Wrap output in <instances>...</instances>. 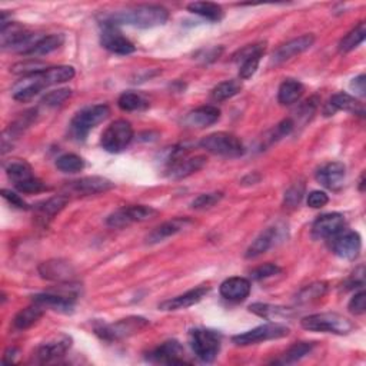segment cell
Returning a JSON list of instances; mask_svg holds the SVG:
<instances>
[{"label": "cell", "instance_id": "obj_40", "mask_svg": "<svg viewBox=\"0 0 366 366\" xmlns=\"http://www.w3.org/2000/svg\"><path fill=\"white\" fill-rule=\"evenodd\" d=\"M294 128H295V123L292 119H283L281 123H278L274 129H271L266 133V136L263 138V142H265L263 146H271L279 142L281 139L286 138L287 134H291Z\"/></svg>", "mask_w": 366, "mask_h": 366}, {"label": "cell", "instance_id": "obj_14", "mask_svg": "<svg viewBox=\"0 0 366 366\" xmlns=\"http://www.w3.org/2000/svg\"><path fill=\"white\" fill-rule=\"evenodd\" d=\"M72 348V338L69 335L61 334L43 342L36 351V358L41 363H49L65 356Z\"/></svg>", "mask_w": 366, "mask_h": 366}, {"label": "cell", "instance_id": "obj_15", "mask_svg": "<svg viewBox=\"0 0 366 366\" xmlns=\"http://www.w3.org/2000/svg\"><path fill=\"white\" fill-rule=\"evenodd\" d=\"M148 360L153 363H165V365H182L187 363L185 359L183 346L178 340H167L158 348L148 354Z\"/></svg>", "mask_w": 366, "mask_h": 366}, {"label": "cell", "instance_id": "obj_32", "mask_svg": "<svg viewBox=\"0 0 366 366\" xmlns=\"http://www.w3.org/2000/svg\"><path fill=\"white\" fill-rule=\"evenodd\" d=\"M249 311L263 318L267 321H276V319H283V318H292L294 311L289 309V307L283 306H274L267 303H254L249 306Z\"/></svg>", "mask_w": 366, "mask_h": 366}, {"label": "cell", "instance_id": "obj_12", "mask_svg": "<svg viewBox=\"0 0 366 366\" xmlns=\"http://www.w3.org/2000/svg\"><path fill=\"white\" fill-rule=\"evenodd\" d=\"M182 150H175L173 152L172 158L169 159V169H167V176L172 179H185L190 175H194L198 170H201L205 163L206 158L205 156H195V158H181Z\"/></svg>", "mask_w": 366, "mask_h": 366}, {"label": "cell", "instance_id": "obj_38", "mask_svg": "<svg viewBox=\"0 0 366 366\" xmlns=\"http://www.w3.org/2000/svg\"><path fill=\"white\" fill-rule=\"evenodd\" d=\"M314 346H315V343H312V342H298L294 346H291V348H289L283 354L282 359L276 360V363H283V365L286 363V365H289V363L299 362L306 355H309L312 352Z\"/></svg>", "mask_w": 366, "mask_h": 366}, {"label": "cell", "instance_id": "obj_49", "mask_svg": "<svg viewBox=\"0 0 366 366\" xmlns=\"http://www.w3.org/2000/svg\"><path fill=\"white\" fill-rule=\"evenodd\" d=\"M48 69L43 63L41 62H34V61H28V62H21V63H16L10 70L16 74H23V76H29L37 72H42Z\"/></svg>", "mask_w": 366, "mask_h": 366}, {"label": "cell", "instance_id": "obj_19", "mask_svg": "<svg viewBox=\"0 0 366 366\" xmlns=\"http://www.w3.org/2000/svg\"><path fill=\"white\" fill-rule=\"evenodd\" d=\"M346 167L340 162H329L321 166L316 172V181L326 189L339 190L343 186Z\"/></svg>", "mask_w": 366, "mask_h": 366}, {"label": "cell", "instance_id": "obj_20", "mask_svg": "<svg viewBox=\"0 0 366 366\" xmlns=\"http://www.w3.org/2000/svg\"><path fill=\"white\" fill-rule=\"evenodd\" d=\"M250 291H252L250 281L241 276H234L223 281L219 287L222 298H225L229 302H236V303L246 301L250 295Z\"/></svg>", "mask_w": 366, "mask_h": 366}, {"label": "cell", "instance_id": "obj_30", "mask_svg": "<svg viewBox=\"0 0 366 366\" xmlns=\"http://www.w3.org/2000/svg\"><path fill=\"white\" fill-rule=\"evenodd\" d=\"M45 307L33 302L32 306L25 307L19 312L13 319V327L16 331H26L32 327L34 323L39 322L45 314Z\"/></svg>", "mask_w": 366, "mask_h": 366}, {"label": "cell", "instance_id": "obj_45", "mask_svg": "<svg viewBox=\"0 0 366 366\" xmlns=\"http://www.w3.org/2000/svg\"><path fill=\"white\" fill-rule=\"evenodd\" d=\"M14 187L19 190V192H22V194H39V192H43L48 189V186L41 181V179H37V178H29L23 182H19L14 185Z\"/></svg>", "mask_w": 366, "mask_h": 366}, {"label": "cell", "instance_id": "obj_7", "mask_svg": "<svg viewBox=\"0 0 366 366\" xmlns=\"http://www.w3.org/2000/svg\"><path fill=\"white\" fill-rule=\"evenodd\" d=\"M133 139V128L125 121H114L108 126V129L102 133L101 145L109 153H119L125 150Z\"/></svg>", "mask_w": 366, "mask_h": 366}, {"label": "cell", "instance_id": "obj_39", "mask_svg": "<svg viewBox=\"0 0 366 366\" xmlns=\"http://www.w3.org/2000/svg\"><path fill=\"white\" fill-rule=\"evenodd\" d=\"M118 106L123 112H134V110H145L149 106V102L139 93L125 92L121 94Z\"/></svg>", "mask_w": 366, "mask_h": 366}, {"label": "cell", "instance_id": "obj_21", "mask_svg": "<svg viewBox=\"0 0 366 366\" xmlns=\"http://www.w3.org/2000/svg\"><path fill=\"white\" fill-rule=\"evenodd\" d=\"M339 110L351 112V113L358 114V116H363L365 114L363 105L356 98H354V96H351L349 93H343V92L332 96L329 102L326 103L323 113H325V116H334V114Z\"/></svg>", "mask_w": 366, "mask_h": 366}, {"label": "cell", "instance_id": "obj_4", "mask_svg": "<svg viewBox=\"0 0 366 366\" xmlns=\"http://www.w3.org/2000/svg\"><path fill=\"white\" fill-rule=\"evenodd\" d=\"M189 342H190V348L192 351H194V354L202 362L210 363L218 358L221 352L222 336L216 331L199 327V329L190 331Z\"/></svg>", "mask_w": 366, "mask_h": 366}, {"label": "cell", "instance_id": "obj_47", "mask_svg": "<svg viewBox=\"0 0 366 366\" xmlns=\"http://www.w3.org/2000/svg\"><path fill=\"white\" fill-rule=\"evenodd\" d=\"M70 94H72L70 89H57V90L49 92L42 99V103L50 108L61 106L63 102H66L70 98Z\"/></svg>", "mask_w": 366, "mask_h": 366}, {"label": "cell", "instance_id": "obj_16", "mask_svg": "<svg viewBox=\"0 0 366 366\" xmlns=\"http://www.w3.org/2000/svg\"><path fill=\"white\" fill-rule=\"evenodd\" d=\"M101 43L106 50H109L112 53H116V54H122V56L130 54L136 50L134 45L128 39V37H125L118 30L116 26H112L108 23H103V30L101 34Z\"/></svg>", "mask_w": 366, "mask_h": 366}, {"label": "cell", "instance_id": "obj_48", "mask_svg": "<svg viewBox=\"0 0 366 366\" xmlns=\"http://www.w3.org/2000/svg\"><path fill=\"white\" fill-rule=\"evenodd\" d=\"M303 195H305V185L303 183L299 182V183L292 185L285 194V205H287L289 207H295L296 205L301 203Z\"/></svg>", "mask_w": 366, "mask_h": 366}, {"label": "cell", "instance_id": "obj_33", "mask_svg": "<svg viewBox=\"0 0 366 366\" xmlns=\"http://www.w3.org/2000/svg\"><path fill=\"white\" fill-rule=\"evenodd\" d=\"M65 43L63 34H49V36H41V39L37 41L33 48L28 52L26 56H43L49 54L54 50L59 49Z\"/></svg>", "mask_w": 366, "mask_h": 366}, {"label": "cell", "instance_id": "obj_46", "mask_svg": "<svg viewBox=\"0 0 366 366\" xmlns=\"http://www.w3.org/2000/svg\"><path fill=\"white\" fill-rule=\"evenodd\" d=\"M282 272V269L275 265V263H265L256 269H254L252 272H250V278H252L254 281H263V279H267V278H272V276H276Z\"/></svg>", "mask_w": 366, "mask_h": 366}, {"label": "cell", "instance_id": "obj_24", "mask_svg": "<svg viewBox=\"0 0 366 366\" xmlns=\"http://www.w3.org/2000/svg\"><path fill=\"white\" fill-rule=\"evenodd\" d=\"M33 302L41 305L43 307H49V309L62 312V314H70L74 307L76 295L73 294H39L33 296Z\"/></svg>", "mask_w": 366, "mask_h": 366}, {"label": "cell", "instance_id": "obj_25", "mask_svg": "<svg viewBox=\"0 0 366 366\" xmlns=\"http://www.w3.org/2000/svg\"><path fill=\"white\" fill-rule=\"evenodd\" d=\"M219 118H221V110L214 105H206L189 112L185 118V125L190 128L203 129L215 125L219 121Z\"/></svg>", "mask_w": 366, "mask_h": 366}, {"label": "cell", "instance_id": "obj_37", "mask_svg": "<svg viewBox=\"0 0 366 366\" xmlns=\"http://www.w3.org/2000/svg\"><path fill=\"white\" fill-rule=\"evenodd\" d=\"M366 37V25L360 22L356 28H354L348 34H345L342 37V41L339 42V52L348 53L356 49Z\"/></svg>", "mask_w": 366, "mask_h": 366}, {"label": "cell", "instance_id": "obj_17", "mask_svg": "<svg viewBox=\"0 0 366 366\" xmlns=\"http://www.w3.org/2000/svg\"><path fill=\"white\" fill-rule=\"evenodd\" d=\"M345 230V218L340 214H326L312 225L314 239H332Z\"/></svg>", "mask_w": 366, "mask_h": 366}, {"label": "cell", "instance_id": "obj_9", "mask_svg": "<svg viewBox=\"0 0 366 366\" xmlns=\"http://www.w3.org/2000/svg\"><path fill=\"white\" fill-rule=\"evenodd\" d=\"M158 216V210L146 205H133L125 206L113 212L106 219L108 226L110 227H125L136 222H146Z\"/></svg>", "mask_w": 366, "mask_h": 366}, {"label": "cell", "instance_id": "obj_52", "mask_svg": "<svg viewBox=\"0 0 366 366\" xmlns=\"http://www.w3.org/2000/svg\"><path fill=\"white\" fill-rule=\"evenodd\" d=\"M2 196L12 205V206H14V207H17V209H29V206H28V203L21 198V196H19L17 194H14V192H12V190H9V189H3L2 190Z\"/></svg>", "mask_w": 366, "mask_h": 366}, {"label": "cell", "instance_id": "obj_29", "mask_svg": "<svg viewBox=\"0 0 366 366\" xmlns=\"http://www.w3.org/2000/svg\"><path fill=\"white\" fill-rule=\"evenodd\" d=\"M276 236H278L276 227H267L266 230H263V232L247 247L245 254L246 259H255L267 252V250L274 246Z\"/></svg>", "mask_w": 366, "mask_h": 366}, {"label": "cell", "instance_id": "obj_10", "mask_svg": "<svg viewBox=\"0 0 366 366\" xmlns=\"http://www.w3.org/2000/svg\"><path fill=\"white\" fill-rule=\"evenodd\" d=\"M46 70V69H45ZM45 70L37 72L29 76H23L22 81H19L12 90L13 98L19 102H26L39 94L45 88H49V82L46 78Z\"/></svg>", "mask_w": 366, "mask_h": 366}, {"label": "cell", "instance_id": "obj_13", "mask_svg": "<svg viewBox=\"0 0 366 366\" xmlns=\"http://www.w3.org/2000/svg\"><path fill=\"white\" fill-rule=\"evenodd\" d=\"M266 43H256L243 48L235 54V61L241 63L239 76L241 79H249L256 73L262 56L265 54Z\"/></svg>", "mask_w": 366, "mask_h": 366}, {"label": "cell", "instance_id": "obj_3", "mask_svg": "<svg viewBox=\"0 0 366 366\" xmlns=\"http://www.w3.org/2000/svg\"><path fill=\"white\" fill-rule=\"evenodd\" d=\"M110 114V109L106 105H93L82 109L74 114L70 122V134L76 141H85L92 129L105 122Z\"/></svg>", "mask_w": 366, "mask_h": 366}, {"label": "cell", "instance_id": "obj_51", "mask_svg": "<svg viewBox=\"0 0 366 366\" xmlns=\"http://www.w3.org/2000/svg\"><path fill=\"white\" fill-rule=\"evenodd\" d=\"M327 202H329V198L322 190H312L309 195H307V206H311L314 209L323 207Z\"/></svg>", "mask_w": 366, "mask_h": 366}, {"label": "cell", "instance_id": "obj_5", "mask_svg": "<svg viewBox=\"0 0 366 366\" xmlns=\"http://www.w3.org/2000/svg\"><path fill=\"white\" fill-rule=\"evenodd\" d=\"M199 146L206 152L225 158H239L245 153V146L242 141L235 136L234 133L227 132H216L207 134L206 138L201 141Z\"/></svg>", "mask_w": 366, "mask_h": 366}, {"label": "cell", "instance_id": "obj_18", "mask_svg": "<svg viewBox=\"0 0 366 366\" xmlns=\"http://www.w3.org/2000/svg\"><path fill=\"white\" fill-rule=\"evenodd\" d=\"M315 43V36L314 34H303L296 37V39L287 42L285 45H282L272 57V63L279 65L283 63L286 61H291L292 57L306 52L307 49H311Z\"/></svg>", "mask_w": 366, "mask_h": 366}, {"label": "cell", "instance_id": "obj_35", "mask_svg": "<svg viewBox=\"0 0 366 366\" xmlns=\"http://www.w3.org/2000/svg\"><path fill=\"white\" fill-rule=\"evenodd\" d=\"M241 90H242V82L236 79H230L215 86L210 93V98L214 102H225L227 99H232Z\"/></svg>", "mask_w": 366, "mask_h": 366}, {"label": "cell", "instance_id": "obj_23", "mask_svg": "<svg viewBox=\"0 0 366 366\" xmlns=\"http://www.w3.org/2000/svg\"><path fill=\"white\" fill-rule=\"evenodd\" d=\"M68 187L79 195H96L113 189L114 185L109 179L102 176H86L70 182Z\"/></svg>", "mask_w": 366, "mask_h": 366}, {"label": "cell", "instance_id": "obj_42", "mask_svg": "<svg viewBox=\"0 0 366 366\" xmlns=\"http://www.w3.org/2000/svg\"><path fill=\"white\" fill-rule=\"evenodd\" d=\"M46 78L49 85H57V83H65L69 82L74 78V69L72 66H54V68H48L45 70Z\"/></svg>", "mask_w": 366, "mask_h": 366}, {"label": "cell", "instance_id": "obj_1", "mask_svg": "<svg viewBox=\"0 0 366 366\" xmlns=\"http://www.w3.org/2000/svg\"><path fill=\"white\" fill-rule=\"evenodd\" d=\"M169 19V12L159 5H141L123 12L110 14L105 19L103 23L112 26H133L139 29H152L156 26H163Z\"/></svg>", "mask_w": 366, "mask_h": 366}, {"label": "cell", "instance_id": "obj_11", "mask_svg": "<svg viewBox=\"0 0 366 366\" xmlns=\"http://www.w3.org/2000/svg\"><path fill=\"white\" fill-rule=\"evenodd\" d=\"M362 249V238L355 230H342L332 238V252L345 261H354L359 256Z\"/></svg>", "mask_w": 366, "mask_h": 366}, {"label": "cell", "instance_id": "obj_2", "mask_svg": "<svg viewBox=\"0 0 366 366\" xmlns=\"http://www.w3.org/2000/svg\"><path fill=\"white\" fill-rule=\"evenodd\" d=\"M303 329L309 332H322V334H334V335H349L355 325L343 315L336 312H322L305 316L301 321Z\"/></svg>", "mask_w": 366, "mask_h": 366}, {"label": "cell", "instance_id": "obj_34", "mask_svg": "<svg viewBox=\"0 0 366 366\" xmlns=\"http://www.w3.org/2000/svg\"><path fill=\"white\" fill-rule=\"evenodd\" d=\"M187 10L206 19V21H210V22H219L223 19V9L218 3L195 2V3L187 5Z\"/></svg>", "mask_w": 366, "mask_h": 366}, {"label": "cell", "instance_id": "obj_28", "mask_svg": "<svg viewBox=\"0 0 366 366\" xmlns=\"http://www.w3.org/2000/svg\"><path fill=\"white\" fill-rule=\"evenodd\" d=\"M68 202H69V196L57 195L39 205H36L34 206L36 218L45 225L49 221H52L57 214H61V212L65 209V206L68 205Z\"/></svg>", "mask_w": 366, "mask_h": 366}, {"label": "cell", "instance_id": "obj_31", "mask_svg": "<svg viewBox=\"0 0 366 366\" xmlns=\"http://www.w3.org/2000/svg\"><path fill=\"white\" fill-rule=\"evenodd\" d=\"M305 92L303 85L295 79H286L282 82L278 90V101L283 106L296 103Z\"/></svg>", "mask_w": 366, "mask_h": 366}, {"label": "cell", "instance_id": "obj_41", "mask_svg": "<svg viewBox=\"0 0 366 366\" xmlns=\"http://www.w3.org/2000/svg\"><path fill=\"white\" fill-rule=\"evenodd\" d=\"M56 167L63 173H78L83 170L85 161L81 156L74 155V153H66V155L57 158Z\"/></svg>", "mask_w": 366, "mask_h": 366}, {"label": "cell", "instance_id": "obj_55", "mask_svg": "<svg viewBox=\"0 0 366 366\" xmlns=\"http://www.w3.org/2000/svg\"><path fill=\"white\" fill-rule=\"evenodd\" d=\"M363 186H365V176L362 175V176H360V182H359V189H360V192L363 190Z\"/></svg>", "mask_w": 366, "mask_h": 366}, {"label": "cell", "instance_id": "obj_6", "mask_svg": "<svg viewBox=\"0 0 366 366\" xmlns=\"http://www.w3.org/2000/svg\"><path fill=\"white\" fill-rule=\"evenodd\" d=\"M149 325V321H146L142 316H129L126 319H121L114 323H103L94 327V332L99 338L108 342L121 340L125 338H129L134 334H139Z\"/></svg>", "mask_w": 366, "mask_h": 366}, {"label": "cell", "instance_id": "obj_54", "mask_svg": "<svg viewBox=\"0 0 366 366\" xmlns=\"http://www.w3.org/2000/svg\"><path fill=\"white\" fill-rule=\"evenodd\" d=\"M19 355V349L16 348H9L5 355H3V363H13L14 358Z\"/></svg>", "mask_w": 366, "mask_h": 366}, {"label": "cell", "instance_id": "obj_26", "mask_svg": "<svg viewBox=\"0 0 366 366\" xmlns=\"http://www.w3.org/2000/svg\"><path fill=\"white\" fill-rule=\"evenodd\" d=\"M192 225V221L187 218H175L172 221L163 222L162 225H159L158 227H155L149 234V236L146 238L148 243H159L170 236H175L178 234H181L182 230H185L186 227H189Z\"/></svg>", "mask_w": 366, "mask_h": 366}, {"label": "cell", "instance_id": "obj_8", "mask_svg": "<svg viewBox=\"0 0 366 366\" xmlns=\"http://www.w3.org/2000/svg\"><path fill=\"white\" fill-rule=\"evenodd\" d=\"M289 327L281 323H265L261 325L255 329H250L247 332L235 335L232 338V342L236 346H250V345H256L261 342L266 340H274V339H281L289 335Z\"/></svg>", "mask_w": 366, "mask_h": 366}, {"label": "cell", "instance_id": "obj_44", "mask_svg": "<svg viewBox=\"0 0 366 366\" xmlns=\"http://www.w3.org/2000/svg\"><path fill=\"white\" fill-rule=\"evenodd\" d=\"M223 198L222 192H212V194H202L199 195L194 202H192V207L194 209H209L219 203Z\"/></svg>", "mask_w": 366, "mask_h": 366}, {"label": "cell", "instance_id": "obj_27", "mask_svg": "<svg viewBox=\"0 0 366 366\" xmlns=\"http://www.w3.org/2000/svg\"><path fill=\"white\" fill-rule=\"evenodd\" d=\"M39 274L42 278L48 281H54V282H65L70 281L74 275L73 267L69 262L61 261V259H53L43 262L39 266Z\"/></svg>", "mask_w": 366, "mask_h": 366}, {"label": "cell", "instance_id": "obj_43", "mask_svg": "<svg viewBox=\"0 0 366 366\" xmlns=\"http://www.w3.org/2000/svg\"><path fill=\"white\" fill-rule=\"evenodd\" d=\"M326 291H327V285L325 282H316V283H312L309 286H306L305 289H302L299 295L296 296V301L299 303L312 302V301L322 298L326 294Z\"/></svg>", "mask_w": 366, "mask_h": 366}, {"label": "cell", "instance_id": "obj_50", "mask_svg": "<svg viewBox=\"0 0 366 366\" xmlns=\"http://www.w3.org/2000/svg\"><path fill=\"white\" fill-rule=\"evenodd\" d=\"M348 309L354 315H363L366 311V294L363 291H359L355 294L349 303H348Z\"/></svg>", "mask_w": 366, "mask_h": 366}, {"label": "cell", "instance_id": "obj_53", "mask_svg": "<svg viewBox=\"0 0 366 366\" xmlns=\"http://www.w3.org/2000/svg\"><path fill=\"white\" fill-rule=\"evenodd\" d=\"M366 76L365 74H359V76H356V78L355 79H352V82H351V89L356 93V94H359V96H365V93H366Z\"/></svg>", "mask_w": 366, "mask_h": 366}, {"label": "cell", "instance_id": "obj_36", "mask_svg": "<svg viewBox=\"0 0 366 366\" xmlns=\"http://www.w3.org/2000/svg\"><path fill=\"white\" fill-rule=\"evenodd\" d=\"M5 170L8 173V176L16 183L19 182H23L29 178H33V170H32V166L25 162V161H21V159H13V161H9L6 165H5Z\"/></svg>", "mask_w": 366, "mask_h": 366}, {"label": "cell", "instance_id": "obj_22", "mask_svg": "<svg viewBox=\"0 0 366 366\" xmlns=\"http://www.w3.org/2000/svg\"><path fill=\"white\" fill-rule=\"evenodd\" d=\"M210 289L207 286H199L195 289H190L186 294L179 295L173 299H167L159 305L161 311H181L186 309V307L194 306L199 303L207 294Z\"/></svg>", "mask_w": 366, "mask_h": 366}]
</instances>
